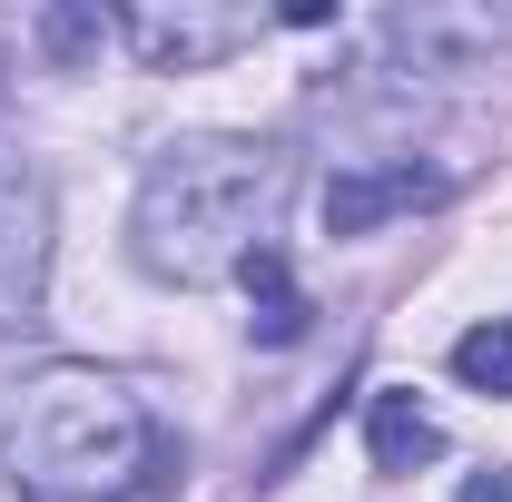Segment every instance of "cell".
<instances>
[{
    "label": "cell",
    "instance_id": "1",
    "mask_svg": "<svg viewBox=\"0 0 512 502\" xmlns=\"http://www.w3.org/2000/svg\"><path fill=\"white\" fill-rule=\"evenodd\" d=\"M0 463L40 502H128L148 473H178V443L99 365H40L0 404Z\"/></svg>",
    "mask_w": 512,
    "mask_h": 502
},
{
    "label": "cell",
    "instance_id": "2",
    "mask_svg": "<svg viewBox=\"0 0 512 502\" xmlns=\"http://www.w3.org/2000/svg\"><path fill=\"white\" fill-rule=\"evenodd\" d=\"M286 197V158L256 138H178L138 178V266L168 286L237 276L247 247H266V217Z\"/></svg>",
    "mask_w": 512,
    "mask_h": 502
},
{
    "label": "cell",
    "instance_id": "3",
    "mask_svg": "<svg viewBox=\"0 0 512 502\" xmlns=\"http://www.w3.org/2000/svg\"><path fill=\"white\" fill-rule=\"evenodd\" d=\"M40 266H50V188L20 148H0V315L40 306Z\"/></svg>",
    "mask_w": 512,
    "mask_h": 502
},
{
    "label": "cell",
    "instance_id": "4",
    "mask_svg": "<svg viewBox=\"0 0 512 502\" xmlns=\"http://www.w3.org/2000/svg\"><path fill=\"white\" fill-rule=\"evenodd\" d=\"M444 197V168H414V158H394V168H345V178H325V237H375L384 217H414V207H434Z\"/></svg>",
    "mask_w": 512,
    "mask_h": 502
},
{
    "label": "cell",
    "instance_id": "5",
    "mask_svg": "<svg viewBox=\"0 0 512 502\" xmlns=\"http://www.w3.org/2000/svg\"><path fill=\"white\" fill-rule=\"evenodd\" d=\"M365 443H375V473H424V463L444 453V424H434L404 384H384L375 404H365Z\"/></svg>",
    "mask_w": 512,
    "mask_h": 502
},
{
    "label": "cell",
    "instance_id": "6",
    "mask_svg": "<svg viewBox=\"0 0 512 502\" xmlns=\"http://www.w3.org/2000/svg\"><path fill=\"white\" fill-rule=\"evenodd\" d=\"M128 30H138L148 69H197V60H227V50L247 40L256 20H237V10H227V20H188V10L168 20V10H148V20H128Z\"/></svg>",
    "mask_w": 512,
    "mask_h": 502
},
{
    "label": "cell",
    "instance_id": "7",
    "mask_svg": "<svg viewBox=\"0 0 512 502\" xmlns=\"http://www.w3.org/2000/svg\"><path fill=\"white\" fill-rule=\"evenodd\" d=\"M237 286H247V306H256V345H296V335H306V296H296V276H286L276 237H266V247H247Z\"/></svg>",
    "mask_w": 512,
    "mask_h": 502
},
{
    "label": "cell",
    "instance_id": "8",
    "mask_svg": "<svg viewBox=\"0 0 512 502\" xmlns=\"http://www.w3.org/2000/svg\"><path fill=\"white\" fill-rule=\"evenodd\" d=\"M453 375L473 384V394H512V325H473L453 345Z\"/></svg>",
    "mask_w": 512,
    "mask_h": 502
},
{
    "label": "cell",
    "instance_id": "9",
    "mask_svg": "<svg viewBox=\"0 0 512 502\" xmlns=\"http://www.w3.org/2000/svg\"><path fill=\"white\" fill-rule=\"evenodd\" d=\"M40 40H50L60 60H89V50L109 40V10H50V20H40Z\"/></svg>",
    "mask_w": 512,
    "mask_h": 502
},
{
    "label": "cell",
    "instance_id": "10",
    "mask_svg": "<svg viewBox=\"0 0 512 502\" xmlns=\"http://www.w3.org/2000/svg\"><path fill=\"white\" fill-rule=\"evenodd\" d=\"M463 502H512V463H493V473H473V483H463Z\"/></svg>",
    "mask_w": 512,
    "mask_h": 502
}]
</instances>
